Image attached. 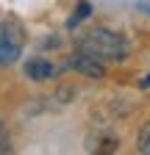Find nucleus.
<instances>
[{"instance_id": "1", "label": "nucleus", "mask_w": 150, "mask_h": 155, "mask_svg": "<svg viewBox=\"0 0 150 155\" xmlns=\"http://www.w3.org/2000/svg\"><path fill=\"white\" fill-rule=\"evenodd\" d=\"M81 50L89 53V55H95L100 58V61H122L125 53H128V42L114 33V31H106V28H95V31H89L86 36H81Z\"/></svg>"}, {"instance_id": "2", "label": "nucleus", "mask_w": 150, "mask_h": 155, "mask_svg": "<svg viewBox=\"0 0 150 155\" xmlns=\"http://www.w3.org/2000/svg\"><path fill=\"white\" fill-rule=\"evenodd\" d=\"M22 28L17 22H3L0 25V67H9L14 64L22 53Z\"/></svg>"}, {"instance_id": "3", "label": "nucleus", "mask_w": 150, "mask_h": 155, "mask_svg": "<svg viewBox=\"0 0 150 155\" xmlns=\"http://www.w3.org/2000/svg\"><path fill=\"white\" fill-rule=\"evenodd\" d=\"M70 67H75L81 75L92 78V81H100V78L106 75V67H103V61H100V58H95V55H89V53H84V50H78V53L72 55Z\"/></svg>"}, {"instance_id": "4", "label": "nucleus", "mask_w": 150, "mask_h": 155, "mask_svg": "<svg viewBox=\"0 0 150 155\" xmlns=\"http://www.w3.org/2000/svg\"><path fill=\"white\" fill-rule=\"evenodd\" d=\"M64 67H53L50 61H45V58H33V61L25 64V75L31 78V81H47V78H56Z\"/></svg>"}, {"instance_id": "5", "label": "nucleus", "mask_w": 150, "mask_h": 155, "mask_svg": "<svg viewBox=\"0 0 150 155\" xmlns=\"http://www.w3.org/2000/svg\"><path fill=\"white\" fill-rule=\"evenodd\" d=\"M139 152H145V155H150V122L139 130Z\"/></svg>"}, {"instance_id": "6", "label": "nucleus", "mask_w": 150, "mask_h": 155, "mask_svg": "<svg viewBox=\"0 0 150 155\" xmlns=\"http://www.w3.org/2000/svg\"><path fill=\"white\" fill-rule=\"evenodd\" d=\"M89 11H92V8H89V3H78V8H75V14L70 17V28H75V25H78V22H81L84 17H89Z\"/></svg>"}, {"instance_id": "7", "label": "nucleus", "mask_w": 150, "mask_h": 155, "mask_svg": "<svg viewBox=\"0 0 150 155\" xmlns=\"http://www.w3.org/2000/svg\"><path fill=\"white\" fill-rule=\"evenodd\" d=\"M6 150H9V144H6V133L0 130V152H6Z\"/></svg>"}, {"instance_id": "8", "label": "nucleus", "mask_w": 150, "mask_h": 155, "mask_svg": "<svg viewBox=\"0 0 150 155\" xmlns=\"http://www.w3.org/2000/svg\"><path fill=\"white\" fill-rule=\"evenodd\" d=\"M142 86H150V75H147V78H145V81H142Z\"/></svg>"}]
</instances>
